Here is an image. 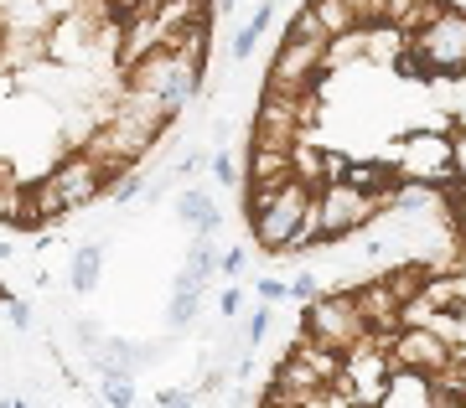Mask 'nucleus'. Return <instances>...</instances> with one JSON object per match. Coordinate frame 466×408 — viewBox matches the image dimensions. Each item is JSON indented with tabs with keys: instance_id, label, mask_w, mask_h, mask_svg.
Masks as SVG:
<instances>
[{
	"instance_id": "f257e3e1",
	"label": "nucleus",
	"mask_w": 466,
	"mask_h": 408,
	"mask_svg": "<svg viewBox=\"0 0 466 408\" xmlns=\"http://www.w3.org/2000/svg\"><path fill=\"white\" fill-rule=\"evenodd\" d=\"M383 207H394V192H363V186H352V181H321L317 186V202H311V228H306V248H327L337 238H352L358 228H368Z\"/></svg>"
},
{
	"instance_id": "f03ea898",
	"label": "nucleus",
	"mask_w": 466,
	"mask_h": 408,
	"mask_svg": "<svg viewBox=\"0 0 466 408\" xmlns=\"http://www.w3.org/2000/svg\"><path fill=\"white\" fill-rule=\"evenodd\" d=\"M311 202H317V186L285 181L280 192H269L265 202L244 207L259 248H265V254H296V248L306 244V228H311Z\"/></svg>"
},
{
	"instance_id": "7ed1b4c3",
	"label": "nucleus",
	"mask_w": 466,
	"mask_h": 408,
	"mask_svg": "<svg viewBox=\"0 0 466 408\" xmlns=\"http://www.w3.org/2000/svg\"><path fill=\"white\" fill-rule=\"evenodd\" d=\"M202 83V67L182 63L177 52H150L146 63L125 67V94H146V98H161L171 114H182L192 94Z\"/></svg>"
},
{
	"instance_id": "20e7f679",
	"label": "nucleus",
	"mask_w": 466,
	"mask_h": 408,
	"mask_svg": "<svg viewBox=\"0 0 466 408\" xmlns=\"http://www.w3.org/2000/svg\"><path fill=\"white\" fill-rule=\"evenodd\" d=\"M300 331L311 336L317 346H327V352H337V357H348L352 346L368 336L363 315H358V300H352V290H327L321 300H311L306 311H300Z\"/></svg>"
},
{
	"instance_id": "39448f33",
	"label": "nucleus",
	"mask_w": 466,
	"mask_h": 408,
	"mask_svg": "<svg viewBox=\"0 0 466 408\" xmlns=\"http://www.w3.org/2000/svg\"><path fill=\"white\" fill-rule=\"evenodd\" d=\"M317 119V98H285V94H265L259 88V104H254V140L259 150H296L300 134L311 130Z\"/></svg>"
},
{
	"instance_id": "423d86ee",
	"label": "nucleus",
	"mask_w": 466,
	"mask_h": 408,
	"mask_svg": "<svg viewBox=\"0 0 466 408\" xmlns=\"http://www.w3.org/2000/svg\"><path fill=\"white\" fill-rule=\"evenodd\" d=\"M321 63H327V42H296V36H280V47L269 57L265 73V94H285V98H311L321 78Z\"/></svg>"
},
{
	"instance_id": "0eeeda50",
	"label": "nucleus",
	"mask_w": 466,
	"mask_h": 408,
	"mask_svg": "<svg viewBox=\"0 0 466 408\" xmlns=\"http://www.w3.org/2000/svg\"><path fill=\"white\" fill-rule=\"evenodd\" d=\"M394 165H400L410 181H420V186H441V181L456 176V140H451L446 130H415V134L400 140Z\"/></svg>"
},
{
	"instance_id": "6e6552de",
	"label": "nucleus",
	"mask_w": 466,
	"mask_h": 408,
	"mask_svg": "<svg viewBox=\"0 0 466 408\" xmlns=\"http://www.w3.org/2000/svg\"><path fill=\"white\" fill-rule=\"evenodd\" d=\"M410 52L420 57V67L425 73H456V67H466V11L461 5H446L441 11V21H431L420 36H410Z\"/></svg>"
},
{
	"instance_id": "1a4fd4ad",
	"label": "nucleus",
	"mask_w": 466,
	"mask_h": 408,
	"mask_svg": "<svg viewBox=\"0 0 466 408\" xmlns=\"http://www.w3.org/2000/svg\"><path fill=\"white\" fill-rule=\"evenodd\" d=\"M47 181L57 186V196L67 202V213H78V207H94V202L109 192V176H104L99 165L88 161L84 150H67L63 161L47 171Z\"/></svg>"
},
{
	"instance_id": "9d476101",
	"label": "nucleus",
	"mask_w": 466,
	"mask_h": 408,
	"mask_svg": "<svg viewBox=\"0 0 466 408\" xmlns=\"http://www.w3.org/2000/svg\"><path fill=\"white\" fill-rule=\"evenodd\" d=\"M389 362L400 373H420V377H435L441 367H451V346L435 336V331H400L394 346H389Z\"/></svg>"
},
{
	"instance_id": "9b49d317",
	"label": "nucleus",
	"mask_w": 466,
	"mask_h": 408,
	"mask_svg": "<svg viewBox=\"0 0 466 408\" xmlns=\"http://www.w3.org/2000/svg\"><path fill=\"white\" fill-rule=\"evenodd\" d=\"M177 217L192 228V238H223V213H218V196L208 186H187L177 196Z\"/></svg>"
},
{
	"instance_id": "f8f14e48",
	"label": "nucleus",
	"mask_w": 466,
	"mask_h": 408,
	"mask_svg": "<svg viewBox=\"0 0 466 408\" xmlns=\"http://www.w3.org/2000/svg\"><path fill=\"white\" fill-rule=\"evenodd\" d=\"M99 274H104V244H78L73 248V264H67V290L73 294H94L99 290Z\"/></svg>"
},
{
	"instance_id": "ddd939ff",
	"label": "nucleus",
	"mask_w": 466,
	"mask_h": 408,
	"mask_svg": "<svg viewBox=\"0 0 466 408\" xmlns=\"http://www.w3.org/2000/svg\"><path fill=\"white\" fill-rule=\"evenodd\" d=\"M431 377H420V373H400L394 367V377H389V393H383V403L379 408H431Z\"/></svg>"
},
{
	"instance_id": "4468645a",
	"label": "nucleus",
	"mask_w": 466,
	"mask_h": 408,
	"mask_svg": "<svg viewBox=\"0 0 466 408\" xmlns=\"http://www.w3.org/2000/svg\"><path fill=\"white\" fill-rule=\"evenodd\" d=\"M269 16H275V0H259V5L249 11V21H244V26L233 32V42H228V57H233V63H249V52H254V42L265 36Z\"/></svg>"
},
{
	"instance_id": "2eb2a0df",
	"label": "nucleus",
	"mask_w": 466,
	"mask_h": 408,
	"mask_svg": "<svg viewBox=\"0 0 466 408\" xmlns=\"http://www.w3.org/2000/svg\"><path fill=\"white\" fill-rule=\"evenodd\" d=\"M306 5H311V16L321 21L327 42H337V36H352V32H358V21H352V5H348V0H306Z\"/></svg>"
},
{
	"instance_id": "dca6fc26",
	"label": "nucleus",
	"mask_w": 466,
	"mask_h": 408,
	"mask_svg": "<svg viewBox=\"0 0 466 408\" xmlns=\"http://www.w3.org/2000/svg\"><path fill=\"white\" fill-rule=\"evenodd\" d=\"M441 207V186H420V181H404L394 192V213H435Z\"/></svg>"
},
{
	"instance_id": "f3484780",
	"label": "nucleus",
	"mask_w": 466,
	"mask_h": 408,
	"mask_svg": "<svg viewBox=\"0 0 466 408\" xmlns=\"http://www.w3.org/2000/svg\"><path fill=\"white\" fill-rule=\"evenodd\" d=\"M0 223H26L32 228V202L21 181H0Z\"/></svg>"
},
{
	"instance_id": "a211bd4d",
	"label": "nucleus",
	"mask_w": 466,
	"mask_h": 408,
	"mask_svg": "<svg viewBox=\"0 0 466 408\" xmlns=\"http://www.w3.org/2000/svg\"><path fill=\"white\" fill-rule=\"evenodd\" d=\"M363 52H368L363 32H352V36H337V42H327V63H321V73H332V67H348V63H358Z\"/></svg>"
},
{
	"instance_id": "6ab92c4d",
	"label": "nucleus",
	"mask_w": 466,
	"mask_h": 408,
	"mask_svg": "<svg viewBox=\"0 0 466 408\" xmlns=\"http://www.w3.org/2000/svg\"><path fill=\"white\" fill-rule=\"evenodd\" d=\"M348 5H352L358 32H379V26H389V0H348Z\"/></svg>"
},
{
	"instance_id": "aec40b11",
	"label": "nucleus",
	"mask_w": 466,
	"mask_h": 408,
	"mask_svg": "<svg viewBox=\"0 0 466 408\" xmlns=\"http://www.w3.org/2000/svg\"><path fill=\"white\" fill-rule=\"evenodd\" d=\"M198 311H202V294H171L167 326H171V331H187L192 321H198Z\"/></svg>"
},
{
	"instance_id": "412c9836",
	"label": "nucleus",
	"mask_w": 466,
	"mask_h": 408,
	"mask_svg": "<svg viewBox=\"0 0 466 408\" xmlns=\"http://www.w3.org/2000/svg\"><path fill=\"white\" fill-rule=\"evenodd\" d=\"M285 294H290V300H296L300 311H306V305H311V300H321V274H311V269H300L296 279H290V284H285Z\"/></svg>"
},
{
	"instance_id": "4be33fe9",
	"label": "nucleus",
	"mask_w": 466,
	"mask_h": 408,
	"mask_svg": "<svg viewBox=\"0 0 466 408\" xmlns=\"http://www.w3.org/2000/svg\"><path fill=\"white\" fill-rule=\"evenodd\" d=\"M146 186H150L146 171H125V176L109 181V196H115L119 207H125V202H135V196H146Z\"/></svg>"
},
{
	"instance_id": "5701e85b",
	"label": "nucleus",
	"mask_w": 466,
	"mask_h": 408,
	"mask_svg": "<svg viewBox=\"0 0 466 408\" xmlns=\"http://www.w3.org/2000/svg\"><path fill=\"white\" fill-rule=\"evenodd\" d=\"M269 326H275V305H254V311H249V326H244V342H249V352L269 336Z\"/></svg>"
},
{
	"instance_id": "b1692460",
	"label": "nucleus",
	"mask_w": 466,
	"mask_h": 408,
	"mask_svg": "<svg viewBox=\"0 0 466 408\" xmlns=\"http://www.w3.org/2000/svg\"><path fill=\"white\" fill-rule=\"evenodd\" d=\"M104 408H135V383L130 377H104Z\"/></svg>"
},
{
	"instance_id": "393cba45",
	"label": "nucleus",
	"mask_w": 466,
	"mask_h": 408,
	"mask_svg": "<svg viewBox=\"0 0 466 408\" xmlns=\"http://www.w3.org/2000/svg\"><path fill=\"white\" fill-rule=\"evenodd\" d=\"M415 11H420V0H389V26L394 32H410V21H415Z\"/></svg>"
},
{
	"instance_id": "a878e982",
	"label": "nucleus",
	"mask_w": 466,
	"mask_h": 408,
	"mask_svg": "<svg viewBox=\"0 0 466 408\" xmlns=\"http://www.w3.org/2000/svg\"><path fill=\"white\" fill-rule=\"evenodd\" d=\"M156 403H161V408H198L202 398L192 388H161V393H156Z\"/></svg>"
},
{
	"instance_id": "bb28decb",
	"label": "nucleus",
	"mask_w": 466,
	"mask_h": 408,
	"mask_svg": "<svg viewBox=\"0 0 466 408\" xmlns=\"http://www.w3.org/2000/svg\"><path fill=\"white\" fill-rule=\"evenodd\" d=\"M73 336H78V346H88V352H99V342H104V331L88 321V315H73Z\"/></svg>"
},
{
	"instance_id": "cd10ccee",
	"label": "nucleus",
	"mask_w": 466,
	"mask_h": 408,
	"mask_svg": "<svg viewBox=\"0 0 466 408\" xmlns=\"http://www.w3.org/2000/svg\"><path fill=\"white\" fill-rule=\"evenodd\" d=\"M208 171H213V176L223 181V186H238V165H233V155H228V150H218L213 161H208Z\"/></svg>"
},
{
	"instance_id": "c85d7f7f",
	"label": "nucleus",
	"mask_w": 466,
	"mask_h": 408,
	"mask_svg": "<svg viewBox=\"0 0 466 408\" xmlns=\"http://www.w3.org/2000/svg\"><path fill=\"white\" fill-rule=\"evenodd\" d=\"M254 290H259V305H280V300H290L280 279H254Z\"/></svg>"
},
{
	"instance_id": "c756f323",
	"label": "nucleus",
	"mask_w": 466,
	"mask_h": 408,
	"mask_svg": "<svg viewBox=\"0 0 466 408\" xmlns=\"http://www.w3.org/2000/svg\"><path fill=\"white\" fill-rule=\"evenodd\" d=\"M5 315H11V326H32V305H26V300H21V294H11V305H5Z\"/></svg>"
},
{
	"instance_id": "7c9ffc66",
	"label": "nucleus",
	"mask_w": 466,
	"mask_h": 408,
	"mask_svg": "<svg viewBox=\"0 0 466 408\" xmlns=\"http://www.w3.org/2000/svg\"><path fill=\"white\" fill-rule=\"evenodd\" d=\"M238 311H244V294H238V290H223V294H218V315H223V321H233Z\"/></svg>"
},
{
	"instance_id": "2f4dec72",
	"label": "nucleus",
	"mask_w": 466,
	"mask_h": 408,
	"mask_svg": "<svg viewBox=\"0 0 466 408\" xmlns=\"http://www.w3.org/2000/svg\"><path fill=\"white\" fill-rule=\"evenodd\" d=\"M238 269H244V248H228V254L218 259V274L228 279V274H238Z\"/></svg>"
},
{
	"instance_id": "473e14b6",
	"label": "nucleus",
	"mask_w": 466,
	"mask_h": 408,
	"mask_svg": "<svg viewBox=\"0 0 466 408\" xmlns=\"http://www.w3.org/2000/svg\"><path fill=\"white\" fill-rule=\"evenodd\" d=\"M259 408H296V403H290V398H285V393L269 383V388H265V403H259Z\"/></svg>"
},
{
	"instance_id": "72a5a7b5",
	"label": "nucleus",
	"mask_w": 466,
	"mask_h": 408,
	"mask_svg": "<svg viewBox=\"0 0 466 408\" xmlns=\"http://www.w3.org/2000/svg\"><path fill=\"white\" fill-rule=\"evenodd\" d=\"M0 259H11V244H0Z\"/></svg>"
},
{
	"instance_id": "f704fd0d",
	"label": "nucleus",
	"mask_w": 466,
	"mask_h": 408,
	"mask_svg": "<svg viewBox=\"0 0 466 408\" xmlns=\"http://www.w3.org/2000/svg\"><path fill=\"white\" fill-rule=\"evenodd\" d=\"M16 408H26V403H16Z\"/></svg>"
},
{
	"instance_id": "c9c22d12",
	"label": "nucleus",
	"mask_w": 466,
	"mask_h": 408,
	"mask_svg": "<svg viewBox=\"0 0 466 408\" xmlns=\"http://www.w3.org/2000/svg\"><path fill=\"white\" fill-rule=\"evenodd\" d=\"M461 408H466V398H461Z\"/></svg>"
}]
</instances>
